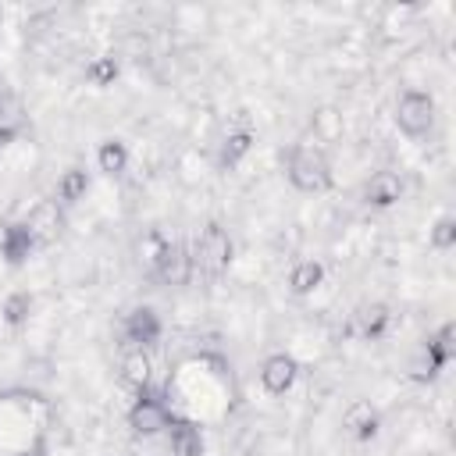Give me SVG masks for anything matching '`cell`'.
<instances>
[{"label":"cell","mask_w":456,"mask_h":456,"mask_svg":"<svg viewBox=\"0 0 456 456\" xmlns=\"http://www.w3.org/2000/svg\"><path fill=\"white\" fill-rule=\"evenodd\" d=\"M25 228H28V235H32L36 242H46V239H53V235H57V228H61V207H57L53 200H43V203H36V207L28 210V221H25Z\"/></svg>","instance_id":"obj_8"},{"label":"cell","mask_w":456,"mask_h":456,"mask_svg":"<svg viewBox=\"0 0 456 456\" xmlns=\"http://www.w3.org/2000/svg\"><path fill=\"white\" fill-rule=\"evenodd\" d=\"M228 260H232V239H228V232H224L221 224H207L203 235L196 239V256H192V264H200L203 271L217 274V271L228 267Z\"/></svg>","instance_id":"obj_3"},{"label":"cell","mask_w":456,"mask_h":456,"mask_svg":"<svg viewBox=\"0 0 456 456\" xmlns=\"http://www.w3.org/2000/svg\"><path fill=\"white\" fill-rule=\"evenodd\" d=\"M314 128H317V135H321V139H331V135H338V114H335L331 107L317 110V114H314Z\"/></svg>","instance_id":"obj_24"},{"label":"cell","mask_w":456,"mask_h":456,"mask_svg":"<svg viewBox=\"0 0 456 456\" xmlns=\"http://www.w3.org/2000/svg\"><path fill=\"white\" fill-rule=\"evenodd\" d=\"M150 370H153V363H150V356H146L139 346L121 356V381H125V385H132V388L142 392V388L150 385Z\"/></svg>","instance_id":"obj_12"},{"label":"cell","mask_w":456,"mask_h":456,"mask_svg":"<svg viewBox=\"0 0 456 456\" xmlns=\"http://www.w3.org/2000/svg\"><path fill=\"white\" fill-rule=\"evenodd\" d=\"M249 146H253V135H249V132H232V135L221 142V164H224V167L239 164V160L249 153Z\"/></svg>","instance_id":"obj_20"},{"label":"cell","mask_w":456,"mask_h":456,"mask_svg":"<svg viewBox=\"0 0 456 456\" xmlns=\"http://www.w3.org/2000/svg\"><path fill=\"white\" fill-rule=\"evenodd\" d=\"M125 338L135 342L139 349L150 346V342H157V338H160V317H157L150 306L132 310V314L125 317Z\"/></svg>","instance_id":"obj_7"},{"label":"cell","mask_w":456,"mask_h":456,"mask_svg":"<svg viewBox=\"0 0 456 456\" xmlns=\"http://www.w3.org/2000/svg\"><path fill=\"white\" fill-rule=\"evenodd\" d=\"M296 374H299L296 360H292L289 353H274V356H267L264 367H260V385H264L271 395H281V392H289V388L296 385Z\"/></svg>","instance_id":"obj_5"},{"label":"cell","mask_w":456,"mask_h":456,"mask_svg":"<svg viewBox=\"0 0 456 456\" xmlns=\"http://www.w3.org/2000/svg\"><path fill=\"white\" fill-rule=\"evenodd\" d=\"M289 182L303 192H321L331 185V167L328 157L317 146H296L289 153Z\"/></svg>","instance_id":"obj_1"},{"label":"cell","mask_w":456,"mask_h":456,"mask_svg":"<svg viewBox=\"0 0 456 456\" xmlns=\"http://www.w3.org/2000/svg\"><path fill=\"white\" fill-rule=\"evenodd\" d=\"M167 431H171V452L175 456H203V435H200V428L192 420L171 417Z\"/></svg>","instance_id":"obj_9"},{"label":"cell","mask_w":456,"mask_h":456,"mask_svg":"<svg viewBox=\"0 0 456 456\" xmlns=\"http://www.w3.org/2000/svg\"><path fill=\"white\" fill-rule=\"evenodd\" d=\"M356 328H360L363 338H378V335H385V328H388V306H385V303H367V306H360V314H356Z\"/></svg>","instance_id":"obj_15"},{"label":"cell","mask_w":456,"mask_h":456,"mask_svg":"<svg viewBox=\"0 0 456 456\" xmlns=\"http://www.w3.org/2000/svg\"><path fill=\"white\" fill-rule=\"evenodd\" d=\"M342 424H346V428L353 431V438H360V442H370V438L378 435V413H374V406H370V403H363V399L349 403V410H346Z\"/></svg>","instance_id":"obj_10"},{"label":"cell","mask_w":456,"mask_h":456,"mask_svg":"<svg viewBox=\"0 0 456 456\" xmlns=\"http://www.w3.org/2000/svg\"><path fill=\"white\" fill-rule=\"evenodd\" d=\"M428 356L435 360V367H445L456 356V324H442L435 331V338L428 342Z\"/></svg>","instance_id":"obj_17"},{"label":"cell","mask_w":456,"mask_h":456,"mask_svg":"<svg viewBox=\"0 0 456 456\" xmlns=\"http://www.w3.org/2000/svg\"><path fill=\"white\" fill-rule=\"evenodd\" d=\"M86 189H89V178H86V171H82V167H68V171L61 175V182H57V196H61L64 203L82 200V196H86Z\"/></svg>","instance_id":"obj_19"},{"label":"cell","mask_w":456,"mask_h":456,"mask_svg":"<svg viewBox=\"0 0 456 456\" xmlns=\"http://www.w3.org/2000/svg\"><path fill=\"white\" fill-rule=\"evenodd\" d=\"M153 264H157V271H160V278H164V281H171V285H185V281H189L192 256H189L182 246L164 242V249H160V256H157Z\"/></svg>","instance_id":"obj_6"},{"label":"cell","mask_w":456,"mask_h":456,"mask_svg":"<svg viewBox=\"0 0 456 456\" xmlns=\"http://www.w3.org/2000/svg\"><path fill=\"white\" fill-rule=\"evenodd\" d=\"M395 121H399V128L410 132V135L428 132V128L435 125V100H431L428 93H417V89L403 93L399 103H395Z\"/></svg>","instance_id":"obj_2"},{"label":"cell","mask_w":456,"mask_h":456,"mask_svg":"<svg viewBox=\"0 0 456 456\" xmlns=\"http://www.w3.org/2000/svg\"><path fill=\"white\" fill-rule=\"evenodd\" d=\"M321 278H324V267H321L317 260H299V264L289 271V289H292L296 296H306V292H314V289L321 285Z\"/></svg>","instance_id":"obj_14"},{"label":"cell","mask_w":456,"mask_h":456,"mask_svg":"<svg viewBox=\"0 0 456 456\" xmlns=\"http://www.w3.org/2000/svg\"><path fill=\"white\" fill-rule=\"evenodd\" d=\"M28 310H32L28 292H11L7 303H4V321L7 324H25L28 321Z\"/></svg>","instance_id":"obj_22"},{"label":"cell","mask_w":456,"mask_h":456,"mask_svg":"<svg viewBox=\"0 0 456 456\" xmlns=\"http://www.w3.org/2000/svg\"><path fill=\"white\" fill-rule=\"evenodd\" d=\"M36 246V239L28 235L25 224H4V239H0V253L7 256V264H21L28 256V249Z\"/></svg>","instance_id":"obj_13"},{"label":"cell","mask_w":456,"mask_h":456,"mask_svg":"<svg viewBox=\"0 0 456 456\" xmlns=\"http://www.w3.org/2000/svg\"><path fill=\"white\" fill-rule=\"evenodd\" d=\"M431 242L438 249H452L456 246V217H442L435 228H431Z\"/></svg>","instance_id":"obj_23"},{"label":"cell","mask_w":456,"mask_h":456,"mask_svg":"<svg viewBox=\"0 0 456 456\" xmlns=\"http://www.w3.org/2000/svg\"><path fill=\"white\" fill-rule=\"evenodd\" d=\"M96 164H100V171H107V175H121L125 164H128V150H125V142H118V139L100 142V150H96Z\"/></svg>","instance_id":"obj_18"},{"label":"cell","mask_w":456,"mask_h":456,"mask_svg":"<svg viewBox=\"0 0 456 456\" xmlns=\"http://www.w3.org/2000/svg\"><path fill=\"white\" fill-rule=\"evenodd\" d=\"M167 424H171L167 403L157 399V395H150V392L142 388L139 399H135L132 410H128V428H132L135 435H157V431H164Z\"/></svg>","instance_id":"obj_4"},{"label":"cell","mask_w":456,"mask_h":456,"mask_svg":"<svg viewBox=\"0 0 456 456\" xmlns=\"http://www.w3.org/2000/svg\"><path fill=\"white\" fill-rule=\"evenodd\" d=\"M118 71H121V68H118V61H114V57H93V61H89V68H86V78H89L93 86H100V89H103V86H114Z\"/></svg>","instance_id":"obj_21"},{"label":"cell","mask_w":456,"mask_h":456,"mask_svg":"<svg viewBox=\"0 0 456 456\" xmlns=\"http://www.w3.org/2000/svg\"><path fill=\"white\" fill-rule=\"evenodd\" d=\"M25 128V110L14 96H0V142H11Z\"/></svg>","instance_id":"obj_16"},{"label":"cell","mask_w":456,"mask_h":456,"mask_svg":"<svg viewBox=\"0 0 456 456\" xmlns=\"http://www.w3.org/2000/svg\"><path fill=\"white\" fill-rule=\"evenodd\" d=\"M25 456H28V452H25Z\"/></svg>","instance_id":"obj_26"},{"label":"cell","mask_w":456,"mask_h":456,"mask_svg":"<svg viewBox=\"0 0 456 456\" xmlns=\"http://www.w3.org/2000/svg\"><path fill=\"white\" fill-rule=\"evenodd\" d=\"M435 370H438V367H435V360H431V356H428V349H424V356L413 363V378H417V381H431V378H435Z\"/></svg>","instance_id":"obj_25"},{"label":"cell","mask_w":456,"mask_h":456,"mask_svg":"<svg viewBox=\"0 0 456 456\" xmlns=\"http://www.w3.org/2000/svg\"><path fill=\"white\" fill-rule=\"evenodd\" d=\"M363 192H367V200L374 207H388V203H395L403 196V178L395 171H378V175H370Z\"/></svg>","instance_id":"obj_11"}]
</instances>
